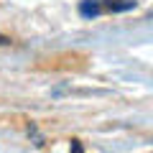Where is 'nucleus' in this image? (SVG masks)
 Listing matches in <instances>:
<instances>
[{"label": "nucleus", "instance_id": "7ed1b4c3", "mask_svg": "<svg viewBox=\"0 0 153 153\" xmlns=\"http://www.w3.org/2000/svg\"><path fill=\"white\" fill-rule=\"evenodd\" d=\"M71 153H84V151H82V143H79V140H71Z\"/></svg>", "mask_w": 153, "mask_h": 153}, {"label": "nucleus", "instance_id": "f03ea898", "mask_svg": "<svg viewBox=\"0 0 153 153\" xmlns=\"http://www.w3.org/2000/svg\"><path fill=\"white\" fill-rule=\"evenodd\" d=\"M107 10H110V13H128V10H135V0H110V3H107Z\"/></svg>", "mask_w": 153, "mask_h": 153}, {"label": "nucleus", "instance_id": "f257e3e1", "mask_svg": "<svg viewBox=\"0 0 153 153\" xmlns=\"http://www.w3.org/2000/svg\"><path fill=\"white\" fill-rule=\"evenodd\" d=\"M76 10H79V16H82V18L92 21V18H97L100 13H102V5H100V0H79Z\"/></svg>", "mask_w": 153, "mask_h": 153}]
</instances>
